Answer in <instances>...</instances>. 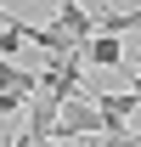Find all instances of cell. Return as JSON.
<instances>
[{
	"mask_svg": "<svg viewBox=\"0 0 141 147\" xmlns=\"http://www.w3.org/2000/svg\"><path fill=\"white\" fill-rule=\"evenodd\" d=\"M56 136H102V108L90 102V96H68L62 113H56Z\"/></svg>",
	"mask_w": 141,
	"mask_h": 147,
	"instance_id": "obj_2",
	"label": "cell"
},
{
	"mask_svg": "<svg viewBox=\"0 0 141 147\" xmlns=\"http://www.w3.org/2000/svg\"><path fill=\"white\" fill-rule=\"evenodd\" d=\"M85 45H79V51H68V57H56V62H45V74H40V91L51 96V102H68V96H79L85 91V85H79V79H85Z\"/></svg>",
	"mask_w": 141,
	"mask_h": 147,
	"instance_id": "obj_1",
	"label": "cell"
},
{
	"mask_svg": "<svg viewBox=\"0 0 141 147\" xmlns=\"http://www.w3.org/2000/svg\"><path fill=\"white\" fill-rule=\"evenodd\" d=\"M56 28H62L73 45H90V40H96V11H85V0H62Z\"/></svg>",
	"mask_w": 141,
	"mask_h": 147,
	"instance_id": "obj_3",
	"label": "cell"
},
{
	"mask_svg": "<svg viewBox=\"0 0 141 147\" xmlns=\"http://www.w3.org/2000/svg\"><path fill=\"white\" fill-rule=\"evenodd\" d=\"M0 91L34 102V96H40V74H28V68H17V62H6V57H0Z\"/></svg>",
	"mask_w": 141,
	"mask_h": 147,
	"instance_id": "obj_5",
	"label": "cell"
},
{
	"mask_svg": "<svg viewBox=\"0 0 141 147\" xmlns=\"http://www.w3.org/2000/svg\"><path fill=\"white\" fill-rule=\"evenodd\" d=\"M85 62L90 68H130V45H124L119 34H96L85 45Z\"/></svg>",
	"mask_w": 141,
	"mask_h": 147,
	"instance_id": "obj_4",
	"label": "cell"
}]
</instances>
